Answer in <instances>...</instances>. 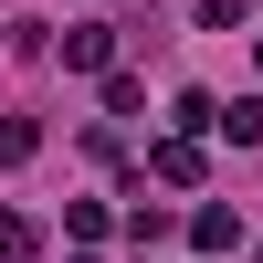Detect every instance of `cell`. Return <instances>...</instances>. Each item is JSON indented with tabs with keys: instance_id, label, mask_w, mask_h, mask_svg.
<instances>
[{
	"instance_id": "3957f363",
	"label": "cell",
	"mask_w": 263,
	"mask_h": 263,
	"mask_svg": "<svg viewBox=\"0 0 263 263\" xmlns=\"http://www.w3.org/2000/svg\"><path fill=\"white\" fill-rule=\"evenodd\" d=\"M190 242H200V253H232V242H242V221L211 200V211H190Z\"/></svg>"
},
{
	"instance_id": "52a82bcc",
	"label": "cell",
	"mask_w": 263,
	"mask_h": 263,
	"mask_svg": "<svg viewBox=\"0 0 263 263\" xmlns=\"http://www.w3.org/2000/svg\"><path fill=\"white\" fill-rule=\"evenodd\" d=\"M253 21V0H200V32H242Z\"/></svg>"
},
{
	"instance_id": "7a4b0ae2",
	"label": "cell",
	"mask_w": 263,
	"mask_h": 263,
	"mask_svg": "<svg viewBox=\"0 0 263 263\" xmlns=\"http://www.w3.org/2000/svg\"><path fill=\"white\" fill-rule=\"evenodd\" d=\"M63 63H74V74H105V63H116V32H105V21H74V32H63Z\"/></svg>"
},
{
	"instance_id": "5b68a950",
	"label": "cell",
	"mask_w": 263,
	"mask_h": 263,
	"mask_svg": "<svg viewBox=\"0 0 263 263\" xmlns=\"http://www.w3.org/2000/svg\"><path fill=\"white\" fill-rule=\"evenodd\" d=\"M221 137H232V147H263V95H242V105H221Z\"/></svg>"
},
{
	"instance_id": "277c9868",
	"label": "cell",
	"mask_w": 263,
	"mask_h": 263,
	"mask_svg": "<svg viewBox=\"0 0 263 263\" xmlns=\"http://www.w3.org/2000/svg\"><path fill=\"white\" fill-rule=\"evenodd\" d=\"M0 253H11V263L42 253V221H32V211H11V200H0Z\"/></svg>"
},
{
	"instance_id": "8992f818",
	"label": "cell",
	"mask_w": 263,
	"mask_h": 263,
	"mask_svg": "<svg viewBox=\"0 0 263 263\" xmlns=\"http://www.w3.org/2000/svg\"><path fill=\"white\" fill-rule=\"evenodd\" d=\"M32 147H42V126H32V116H0V168H21Z\"/></svg>"
},
{
	"instance_id": "6da1fadb",
	"label": "cell",
	"mask_w": 263,
	"mask_h": 263,
	"mask_svg": "<svg viewBox=\"0 0 263 263\" xmlns=\"http://www.w3.org/2000/svg\"><path fill=\"white\" fill-rule=\"evenodd\" d=\"M147 179L158 190H200V137H158L147 147Z\"/></svg>"
}]
</instances>
